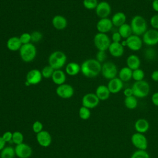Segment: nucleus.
Instances as JSON below:
<instances>
[{"mask_svg":"<svg viewBox=\"0 0 158 158\" xmlns=\"http://www.w3.org/2000/svg\"><path fill=\"white\" fill-rule=\"evenodd\" d=\"M101 63L96 59H88L81 64L80 72L86 78H94L101 73Z\"/></svg>","mask_w":158,"mask_h":158,"instance_id":"1","label":"nucleus"},{"mask_svg":"<svg viewBox=\"0 0 158 158\" xmlns=\"http://www.w3.org/2000/svg\"><path fill=\"white\" fill-rule=\"evenodd\" d=\"M133 34L142 36L148 30V24L146 19L141 15H136L132 17L130 23Z\"/></svg>","mask_w":158,"mask_h":158,"instance_id":"2","label":"nucleus"},{"mask_svg":"<svg viewBox=\"0 0 158 158\" xmlns=\"http://www.w3.org/2000/svg\"><path fill=\"white\" fill-rule=\"evenodd\" d=\"M67 62V56L61 51H55L49 56L48 63L54 70L61 69Z\"/></svg>","mask_w":158,"mask_h":158,"instance_id":"3","label":"nucleus"},{"mask_svg":"<svg viewBox=\"0 0 158 158\" xmlns=\"http://www.w3.org/2000/svg\"><path fill=\"white\" fill-rule=\"evenodd\" d=\"M36 52V48L31 43L23 44L19 50L20 58L25 62H30L33 60Z\"/></svg>","mask_w":158,"mask_h":158,"instance_id":"4","label":"nucleus"},{"mask_svg":"<svg viewBox=\"0 0 158 158\" xmlns=\"http://www.w3.org/2000/svg\"><path fill=\"white\" fill-rule=\"evenodd\" d=\"M133 96L137 98H144L148 96L150 91L149 83L145 80L135 81L131 87Z\"/></svg>","mask_w":158,"mask_h":158,"instance_id":"5","label":"nucleus"},{"mask_svg":"<svg viewBox=\"0 0 158 158\" xmlns=\"http://www.w3.org/2000/svg\"><path fill=\"white\" fill-rule=\"evenodd\" d=\"M111 40L106 33H97L93 38L94 45L98 51L108 50V48L111 43Z\"/></svg>","mask_w":158,"mask_h":158,"instance_id":"6","label":"nucleus"},{"mask_svg":"<svg viewBox=\"0 0 158 158\" xmlns=\"http://www.w3.org/2000/svg\"><path fill=\"white\" fill-rule=\"evenodd\" d=\"M101 73L104 78L109 80L117 77L118 72L115 63L112 61H106L102 64Z\"/></svg>","mask_w":158,"mask_h":158,"instance_id":"7","label":"nucleus"},{"mask_svg":"<svg viewBox=\"0 0 158 158\" xmlns=\"http://www.w3.org/2000/svg\"><path fill=\"white\" fill-rule=\"evenodd\" d=\"M131 142L133 146L138 150H146L148 142L146 137L143 133H135L131 136Z\"/></svg>","mask_w":158,"mask_h":158,"instance_id":"8","label":"nucleus"},{"mask_svg":"<svg viewBox=\"0 0 158 158\" xmlns=\"http://www.w3.org/2000/svg\"><path fill=\"white\" fill-rule=\"evenodd\" d=\"M144 44L149 46H153L158 44V30L156 29H148L142 35Z\"/></svg>","mask_w":158,"mask_h":158,"instance_id":"9","label":"nucleus"},{"mask_svg":"<svg viewBox=\"0 0 158 158\" xmlns=\"http://www.w3.org/2000/svg\"><path fill=\"white\" fill-rule=\"evenodd\" d=\"M126 42V47L133 51H137L141 49L143 46L142 38L138 35L132 34L127 39H125Z\"/></svg>","mask_w":158,"mask_h":158,"instance_id":"10","label":"nucleus"},{"mask_svg":"<svg viewBox=\"0 0 158 158\" xmlns=\"http://www.w3.org/2000/svg\"><path fill=\"white\" fill-rule=\"evenodd\" d=\"M112 11L111 6L107 1H102L98 2V4L95 9L96 15L99 19L108 18Z\"/></svg>","mask_w":158,"mask_h":158,"instance_id":"11","label":"nucleus"},{"mask_svg":"<svg viewBox=\"0 0 158 158\" xmlns=\"http://www.w3.org/2000/svg\"><path fill=\"white\" fill-rule=\"evenodd\" d=\"M43 78V76L40 70L38 69H31L28 72L26 75L27 85H35L40 83Z\"/></svg>","mask_w":158,"mask_h":158,"instance_id":"12","label":"nucleus"},{"mask_svg":"<svg viewBox=\"0 0 158 158\" xmlns=\"http://www.w3.org/2000/svg\"><path fill=\"white\" fill-rule=\"evenodd\" d=\"M100 100L98 99L95 93H88L85 94L81 99L82 106L89 109L97 107Z\"/></svg>","mask_w":158,"mask_h":158,"instance_id":"13","label":"nucleus"},{"mask_svg":"<svg viewBox=\"0 0 158 158\" xmlns=\"http://www.w3.org/2000/svg\"><path fill=\"white\" fill-rule=\"evenodd\" d=\"M56 93L57 95L62 99H69L72 98L74 94V89L72 85L64 83L57 86Z\"/></svg>","mask_w":158,"mask_h":158,"instance_id":"14","label":"nucleus"},{"mask_svg":"<svg viewBox=\"0 0 158 158\" xmlns=\"http://www.w3.org/2000/svg\"><path fill=\"white\" fill-rule=\"evenodd\" d=\"M14 149L15 156L19 158H29L33 153L31 146L24 143L16 145Z\"/></svg>","mask_w":158,"mask_h":158,"instance_id":"15","label":"nucleus"},{"mask_svg":"<svg viewBox=\"0 0 158 158\" xmlns=\"http://www.w3.org/2000/svg\"><path fill=\"white\" fill-rule=\"evenodd\" d=\"M96 29L99 33H106L109 32L114 27L110 19H99L96 23Z\"/></svg>","mask_w":158,"mask_h":158,"instance_id":"16","label":"nucleus"},{"mask_svg":"<svg viewBox=\"0 0 158 158\" xmlns=\"http://www.w3.org/2000/svg\"><path fill=\"white\" fill-rule=\"evenodd\" d=\"M36 138L38 143L44 148L49 146L52 143V136L51 134L46 130H42L37 133Z\"/></svg>","mask_w":158,"mask_h":158,"instance_id":"17","label":"nucleus"},{"mask_svg":"<svg viewBox=\"0 0 158 158\" xmlns=\"http://www.w3.org/2000/svg\"><path fill=\"white\" fill-rule=\"evenodd\" d=\"M107 86L111 94H117L123 89V82L118 77H115L109 80Z\"/></svg>","mask_w":158,"mask_h":158,"instance_id":"18","label":"nucleus"},{"mask_svg":"<svg viewBox=\"0 0 158 158\" xmlns=\"http://www.w3.org/2000/svg\"><path fill=\"white\" fill-rule=\"evenodd\" d=\"M108 51L109 54L114 57H120L124 53V47L121 43L112 41L108 48Z\"/></svg>","mask_w":158,"mask_h":158,"instance_id":"19","label":"nucleus"},{"mask_svg":"<svg viewBox=\"0 0 158 158\" xmlns=\"http://www.w3.org/2000/svg\"><path fill=\"white\" fill-rule=\"evenodd\" d=\"M52 24L56 29L62 30L67 27V20L62 15H56L54 16L52 19Z\"/></svg>","mask_w":158,"mask_h":158,"instance_id":"20","label":"nucleus"},{"mask_svg":"<svg viewBox=\"0 0 158 158\" xmlns=\"http://www.w3.org/2000/svg\"><path fill=\"white\" fill-rule=\"evenodd\" d=\"M134 127L136 132L144 134L148 131L149 128V123L146 119L140 118L136 120L134 124Z\"/></svg>","mask_w":158,"mask_h":158,"instance_id":"21","label":"nucleus"},{"mask_svg":"<svg viewBox=\"0 0 158 158\" xmlns=\"http://www.w3.org/2000/svg\"><path fill=\"white\" fill-rule=\"evenodd\" d=\"M95 94L100 101H106L109 98L111 93L106 85H100L96 88Z\"/></svg>","mask_w":158,"mask_h":158,"instance_id":"22","label":"nucleus"},{"mask_svg":"<svg viewBox=\"0 0 158 158\" xmlns=\"http://www.w3.org/2000/svg\"><path fill=\"white\" fill-rule=\"evenodd\" d=\"M22 44L19 39V37L12 36L9 38L6 43V46L7 49L11 51H19Z\"/></svg>","mask_w":158,"mask_h":158,"instance_id":"23","label":"nucleus"},{"mask_svg":"<svg viewBox=\"0 0 158 158\" xmlns=\"http://www.w3.org/2000/svg\"><path fill=\"white\" fill-rule=\"evenodd\" d=\"M127 66L132 70L139 69L141 65L139 57L136 54H131L128 56L126 59Z\"/></svg>","mask_w":158,"mask_h":158,"instance_id":"24","label":"nucleus"},{"mask_svg":"<svg viewBox=\"0 0 158 158\" xmlns=\"http://www.w3.org/2000/svg\"><path fill=\"white\" fill-rule=\"evenodd\" d=\"M110 19L113 25L118 28L119 27L126 23L127 17L123 12H117L112 15Z\"/></svg>","mask_w":158,"mask_h":158,"instance_id":"25","label":"nucleus"},{"mask_svg":"<svg viewBox=\"0 0 158 158\" xmlns=\"http://www.w3.org/2000/svg\"><path fill=\"white\" fill-rule=\"evenodd\" d=\"M51 79L53 83L57 85V86L62 85L65 83L66 80L65 73L61 69L55 70L52 75Z\"/></svg>","mask_w":158,"mask_h":158,"instance_id":"26","label":"nucleus"},{"mask_svg":"<svg viewBox=\"0 0 158 158\" xmlns=\"http://www.w3.org/2000/svg\"><path fill=\"white\" fill-rule=\"evenodd\" d=\"M65 73L70 76H75L81 71L80 65L75 62L68 63L65 66Z\"/></svg>","mask_w":158,"mask_h":158,"instance_id":"27","label":"nucleus"},{"mask_svg":"<svg viewBox=\"0 0 158 158\" xmlns=\"http://www.w3.org/2000/svg\"><path fill=\"white\" fill-rule=\"evenodd\" d=\"M133 70L128 68L127 66L123 67L118 71V78L123 81L127 82L132 78Z\"/></svg>","mask_w":158,"mask_h":158,"instance_id":"28","label":"nucleus"},{"mask_svg":"<svg viewBox=\"0 0 158 158\" xmlns=\"http://www.w3.org/2000/svg\"><path fill=\"white\" fill-rule=\"evenodd\" d=\"M118 32L121 35L122 38L124 40L127 39L133 34L130 25L127 23H124L123 25H121L118 28Z\"/></svg>","mask_w":158,"mask_h":158,"instance_id":"29","label":"nucleus"},{"mask_svg":"<svg viewBox=\"0 0 158 158\" xmlns=\"http://www.w3.org/2000/svg\"><path fill=\"white\" fill-rule=\"evenodd\" d=\"M125 106L130 110H133L138 106V99L135 96H131L129 97H125L124 99Z\"/></svg>","mask_w":158,"mask_h":158,"instance_id":"30","label":"nucleus"},{"mask_svg":"<svg viewBox=\"0 0 158 158\" xmlns=\"http://www.w3.org/2000/svg\"><path fill=\"white\" fill-rule=\"evenodd\" d=\"M15 156V149L12 146H6L0 151V158H14Z\"/></svg>","mask_w":158,"mask_h":158,"instance_id":"31","label":"nucleus"},{"mask_svg":"<svg viewBox=\"0 0 158 158\" xmlns=\"http://www.w3.org/2000/svg\"><path fill=\"white\" fill-rule=\"evenodd\" d=\"M78 115L80 117V118L81 120H86L88 119L89 118V117H91V111L90 109L84 107V106H81L78 110Z\"/></svg>","mask_w":158,"mask_h":158,"instance_id":"32","label":"nucleus"},{"mask_svg":"<svg viewBox=\"0 0 158 158\" xmlns=\"http://www.w3.org/2000/svg\"><path fill=\"white\" fill-rule=\"evenodd\" d=\"M23 135L22 132L19 131H15L12 133V142L15 145L20 144L23 143Z\"/></svg>","mask_w":158,"mask_h":158,"instance_id":"33","label":"nucleus"},{"mask_svg":"<svg viewBox=\"0 0 158 158\" xmlns=\"http://www.w3.org/2000/svg\"><path fill=\"white\" fill-rule=\"evenodd\" d=\"M54 70H55L49 64L48 65L44 66L41 70L43 78H51Z\"/></svg>","mask_w":158,"mask_h":158,"instance_id":"34","label":"nucleus"},{"mask_svg":"<svg viewBox=\"0 0 158 158\" xmlns=\"http://www.w3.org/2000/svg\"><path fill=\"white\" fill-rule=\"evenodd\" d=\"M144 75H145V74H144V71L142 69H141L140 68L133 70L132 78L135 81L143 80V79L144 78Z\"/></svg>","mask_w":158,"mask_h":158,"instance_id":"35","label":"nucleus"},{"mask_svg":"<svg viewBox=\"0 0 158 158\" xmlns=\"http://www.w3.org/2000/svg\"><path fill=\"white\" fill-rule=\"evenodd\" d=\"M98 2V0H83V5L86 9L93 10L96 8Z\"/></svg>","mask_w":158,"mask_h":158,"instance_id":"36","label":"nucleus"},{"mask_svg":"<svg viewBox=\"0 0 158 158\" xmlns=\"http://www.w3.org/2000/svg\"><path fill=\"white\" fill-rule=\"evenodd\" d=\"M130 158H150L148 152L146 150L137 149L131 154Z\"/></svg>","mask_w":158,"mask_h":158,"instance_id":"37","label":"nucleus"},{"mask_svg":"<svg viewBox=\"0 0 158 158\" xmlns=\"http://www.w3.org/2000/svg\"><path fill=\"white\" fill-rule=\"evenodd\" d=\"M19 39L23 44H26L28 43H30L31 41V34L29 33H23L19 36Z\"/></svg>","mask_w":158,"mask_h":158,"instance_id":"38","label":"nucleus"},{"mask_svg":"<svg viewBox=\"0 0 158 158\" xmlns=\"http://www.w3.org/2000/svg\"><path fill=\"white\" fill-rule=\"evenodd\" d=\"M43 125L40 121L36 120L33 122L32 125V130L34 133L37 134L40 131H41L42 130H43Z\"/></svg>","mask_w":158,"mask_h":158,"instance_id":"39","label":"nucleus"},{"mask_svg":"<svg viewBox=\"0 0 158 158\" xmlns=\"http://www.w3.org/2000/svg\"><path fill=\"white\" fill-rule=\"evenodd\" d=\"M30 34H31V41H33L34 43L39 42L41 40V39L43 38L42 33L39 31H34Z\"/></svg>","mask_w":158,"mask_h":158,"instance_id":"40","label":"nucleus"},{"mask_svg":"<svg viewBox=\"0 0 158 158\" xmlns=\"http://www.w3.org/2000/svg\"><path fill=\"white\" fill-rule=\"evenodd\" d=\"M107 58V54L104 51H98L96 54V59L100 63L104 62Z\"/></svg>","mask_w":158,"mask_h":158,"instance_id":"41","label":"nucleus"},{"mask_svg":"<svg viewBox=\"0 0 158 158\" xmlns=\"http://www.w3.org/2000/svg\"><path fill=\"white\" fill-rule=\"evenodd\" d=\"M149 23L153 29L158 30V14H155L151 17Z\"/></svg>","mask_w":158,"mask_h":158,"instance_id":"42","label":"nucleus"},{"mask_svg":"<svg viewBox=\"0 0 158 158\" xmlns=\"http://www.w3.org/2000/svg\"><path fill=\"white\" fill-rule=\"evenodd\" d=\"M2 137L3 138V139L6 141V143H9L10 141H12V133L10 131H5L2 135Z\"/></svg>","mask_w":158,"mask_h":158,"instance_id":"43","label":"nucleus"},{"mask_svg":"<svg viewBox=\"0 0 158 158\" xmlns=\"http://www.w3.org/2000/svg\"><path fill=\"white\" fill-rule=\"evenodd\" d=\"M122 36L120 35V33L118 31L114 32L112 33L111 36V40L112 42H116V43H120L122 40Z\"/></svg>","mask_w":158,"mask_h":158,"instance_id":"44","label":"nucleus"},{"mask_svg":"<svg viewBox=\"0 0 158 158\" xmlns=\"http://www.w3.org/2000/svg\"><path fill=\"white\" fill-rule=\"evenodd\" d=\"M151 101L154 106L158 107V92H155L152 94L151 96Z\"/></svg>","mask_w":158,"mask_h":158,"instance_id":"45","label":"nucleus"},{"mask_svg":"<svg viewBox=\"0 0 158 158\" xmlns=\"http://www.w3.org/2000/svg\"><path fill=\"white\" fill-rule=\"evenodd\" d=\"M152 56L154 57L155 56V51L152 49H148L146 51V57L149 59H152Z\"/></svg>","mask_w":158,"mask_h":158,"instance_id":"46","label":"nucleus"},{"mask_svg":"<svg viewBox=\"0 0 158 158\" xmlns=\"http://www.w3.org/2000/svg\"><path fill=\"white\" fill-rule=\"evenodd\" d=\"M123 94L125 97H129L133 95V90L131 88H127L123 90Z\"/></svg>","mask_w":158,"mask_h":158,"instance_id":"47","label":"nucleus"},{"mask_svg":"<svg viewBox=\"0 0 158 158\" xmlns=\"http://www.w3.org/2000/svg\"><path fill=\"white\" fill-rule=\"evenodd\" d=\"M151 78L152 80L156 82H158V70H155L152 72L151 75Z\"/></svg>","mask_w":158,"mask_h":158,"instance_id":"48","label":"nucleus"},{"mask_svg":"<svg viewBox=\"0 0 158 158\" xmlns=\"http://www.w3.org/2000/svg\"><path fill=\"white\" fill-rule=\"evenodd\" d=\"M151 6L155 12H158V0H153L151 3Z\"/></svg>","mask_w":158,"mask_h":158,"instance_id":"49","label":"nucleus"},{"mask_svg":"<svg viewBox=\"0 0 158 158\" xmlns=\"http://www.w3.org/2000/svg\"><path fill=\"white\" fill-rule=\"evenodd\" d=\"M6 141L3 139L2 136H0V151H1L6 147Z\"/></svg>","mask_w":158,"mask_h":158,"instance_id":"50","label":"nucleus"},{"mask_svg":"<svg viewBox=\"0 0 158 158\" xmlns=\"http://www.w3.org/2000/svg\"><path fill=\"white\" fill-rule=\"evenodd\" d=\"M149 1H153V0H149Z\"/></svg>","mask_w":158,"mask_h":158,"instance_id":"51","label":"nucleus"}]
</instances>
